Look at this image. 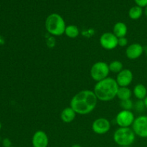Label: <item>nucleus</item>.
<instances>
[{"label":"nucleus","instance_id":"obj_1","mask_svg":"<svg viewBox=\"0 0 147 147\" xmlns=\"http://www.w3.org/2000/svg\"><path fill=\"white\" fill-rule=\"evenodd\" d=\"M98 100L93 90H83L72 98L70 107L77 114L88 115L96 109Z\"/></svg>","mask_w":147,"mask_h":147},{"label":"nucleus","instance_id":"obj_2","mask_svg":"<svg viewBox=\"0 0 147 147\" xmlns=\"http://www.w3.org/2000/svg\"><path fill=\"white\" fill-rule=\"evenodd\" d=\"M119 86L116 79L108 77L96 83L93 92L100 101L107 102L114 99L117 96Z\"/></svg>","mask_w":147,"mask_h":147},{"label":"nucleus","instance_id":"obj_3","mask_svg":"<svg viewBox=\"0 0 147 147\" xmlns=\"http://www.w3.org/2000/svg\"><path fill=\"white\" fill-rule=\"evenodd\" d=\"M65 22L61 15L53 13L47 17L45 20V28L47 32L53 36L59 37L65 34L66 28Z\"/></svg>","mask_w":147,"mask_h":147},{"label":"nucleus","instance_id":"obj_4","mask_svg":"<svg viewBox=\"0 0 147 147\" xmlns=\"http://www.w3.org/2000/svg\"><path fill=\"white\" fill-rule=\"evenodd\" d=\"M136 139V134L131 127H119L113 134V141L119 146H130Z\"/></svg>","mask_w":147,"mask_h":147},{"label":"nucleus","instance_id":"obj_5","mask_svg":"<svg viewBox=\"0 0 147 147\" xmlns=\"http://www.w3.org/2000/svg\"><path fill=\"white\" fill-rule=\"evenodd\" d=\"M110 73L109 64L106 62L99 61L94 63L90 68V77L97 83L109 77Z\"/></svg>","mask_w":147,"mask_h":147},{"label":"nucleus","instance_id":"obj_6","mask_svg":"<svg viewBox=\"0 0 147 147\" xmlns=\"http://www.w3.org/2000/svg\"><path fill=\"white\" fill-rule=\"evenodd\" d=\"M131 127L136 136L147 138V116L142 115L136 118Z\"/></svg>","mask_w":147,"mask_h":147},{"label":"nucleus","instance_id":"obj_7","mask_svg":"<svg viewBox=\"0 0 147 147\" xmlns=\"http://www.w3.org/2000/svg\"><path fill=\"white\" fill-rule=\"evenodd\" d=\"M135 119L134 114L131 111L121 110L116 115V122L119 127H131Z\"/></svg>","mask_w":147,"mask_h":147},{"label":"nucleus","instance_id":"obj_8","mask_svg":"<svg viewBox=\"0 0 147 147\" xmlns=\"http://www.w3.org/2000/svg\"><path fill=\"white\" fill-rule=\"evenodd\" d=\"M100 45L103 49L112 50L119 46V38L113 32H104L99 39Z\"/></svg>","mask_w":147,"mask_h":147},{"label":"nucleus","instance_id":"obj_9","mask_svg":"<svg viewBox=\"0 0 147 147\" xmlns=\"http://www.w3.org/2000/svg\"><path fill=\"white\" fill-rule=\"evenodd\" d=\"M110 129L111 123L106 118L96 119L92 123V130L96 134H106L110 131Z\"/></svg>","mask_w":147,"mask_h":147},{"label":"nucleus","instance_id":"obj_10","mask_svg":"<svg viewBox=\"0 0 147 147\" xmlns=\"http://www.w3.org/2000/svg\"><path fill=\"white\" fill-rule=\"evenodd\" d=\"M133 73L129 69H123L116 76V80L119 87H128L133 81Z\"/></svg>","mask_w":147,"mask_h":147},{"label":"nucleus","instance_id":"obj_11","mask_svg":"<svg viewBox=\"0 0 147 147\" xmlns=\"http://www.w3.org/2000/svg\"><path fill=\"white\" fill-rule=\"evenodd\" d=\"M32 144L33 147H47L49 144L48 136L44 131H37L32 138Z\"/></svg>","mask_w":147,"mask_h":147},{"label":"nucleus","instance_id":"obj_12","mask_svg":"<svg viewBox=\"0 0 147 147\" xmlns=\"http://www.w3.org/2000/svg\"><path fill=\"white\" fill-rule=\"evenodd\" d=\"M144 47L139 43H133L126 47V56L129 60H136L142 55Z\"/></svg>","mask_w":147,"mask_h":147},{"label":"nucleus","instance_id":"obj_13","mask_svg":"<svg viewBox=\"0 0 147 147\" xmlns=\"http://www.w3.org/2000/svg\"><path fill=\"white\" fill-rule=\"evenodd\" d=\"M77 113L71 107H66L60 113V119L64 123H70L75 120Z\"/></svg>","mask_w":147,"mask_h":147},{"label":"nucleus","instance_id":"obj_14","mask_svg":"<svg viewBox=\"0 0 147 147\" xmlns=\"http://www.w3.org/2000/svg\"><path fill=\"white\" fill-rule=\"evenodd\" d=\"M127 26L124 22H116L113 26V33L118 38L126 37V35L127 34Z\"/></svg>","mask_w":147,"mask_h":147},{"label":"nucleus","instance_id":"obj_15","mask_svg":"<svg viewBox=\"0 0 147 147\" xmlns=\"http://www.w3.org/2000/svg\"><path fill=\"white\" fill-rule=\"evenodd\" d=\"M133 93L139 100H144L147 96V88L142 83L136 85L133 89Z\"/></svg>","mask_w":147,"mask_h":147},{"label":"nucleus","instance_id":"obj_16","mask_svg":"<svg viewBox=\"0 0 147 147\" xmlns=\"http://www.w3.org/2000/svg\"><path fill=\"white\" fill-rule=\"evenodd\" d=\"M131 95L132 91L130 88H129L128 87H119L116 97L120 100H124L131 99Z\"/></svg>","mask_w":147,"mask_h":147},{"label":"nucleus","instance_id":"obj_17","mask_svg":"<svg viewBox=\"0 0 147 147\" xmlns=\"http://www.w3.org/2000/svg\"><path fill=\"white\" fill-rule=\"evenodd\" d=\"M79 34H80V31H79L78 27L74 24L67 26L65 30V34L69 38H76L79 35Z\"/></svg>","mask_w":147,"mask_h":147},{"label":"nucleus","instance_id":"obj_18","mask_svg":"<svg viewBox=\"0 0 147 147\" xmlns=\"http://www.w3.org/2000/svg\"><path fill=\"white\" fill-rule=\"evenodd\" d=\"M142 14H143V9L137 5L131 7L129 11V17L134 20H139L142 17Z\"/></svg>","mask_w":147,"mask_h":147},{"label":"nucleus","instance_id":"obj_19","mask_svg":"<svg viewBox=\"0 0 147 147\" xmlns=\"http://www.w3.org/2000/svg\"><path fill=\"white\" fill-rule=\"evenodd\" d=\"M109 66L110 72L116 73V74L120 73L123 69V63L121 61H119V60H113V61H111L109 63Z\"/></svg>","mask_w":147,"mask_h":147},{"label":"nucleus","instance_id":"obj_20","mask_svg":"<svg viewBox=\"0 0 147 147\" xmlns=\"http://www.w3.org/2000/svg\"><path fill=\"white\" fill-rule=\"evenodd\" d=\"M121 107L122 108V110H128L131 111V109L134 107L133 101L131 99H128V100H121L120 103Z\"/></svg>","mask_w":147,"mask_h":147},{"label":"nucleus","instance_id":"obj_21","mask_svg":"<svg viewBox=\"0 0 147 147\" xmlns=\"http://www.w3.org/2000/svg\"><path fill=\"white\" fill-rule=\"evenodd\" d=\"M128 45V40L126 37L119 38V46L120 47H126Z\"/></svg>","mask_w":147,"mask_h":147},{"label":"nucleus","instance_id":"obj_22","mask_svg":"<svg viewBox=\"0 0 147 147\" xmlns=\"http://www.w3.org/2000/svg\"><path fill=\"white\" fill-rule=\"evenodd\" d=\"M134 106L137 111H142L145 108L143 100H139L138 102H136V105H134Z\"/></svg>","mask_w":147,"mask_h":147},{"label":"nucleus","instance_id":"obj_23","mask_svg":"<svg viewBox=\"0 0 147 147\" xmlns=\"http://www.w3.org/2000/svg\"><path fill=\"white\" fill-rule=\"evenodd\" d=\"M136 5L141 7H146L147 6V0H134Z\"/></svg>","mask_w":147,"mask_h":147},{"label":"nucleus","instance_id":"obj_24","mask_svg":"<svg viewBox=\"0 0 147 147\" xmlns=\"http://www.w3.org/2000/svg\"><path fill=\"white\" fill-rule=\"evenodd\" d=\"M2 144H3V146L4 147H10L11 146V141L9 140V139H7V138H6V139H4V140H3L2 142Z\"/></svg>","mask_w":147,"mask_h":147},{"label":"nucleus","instance_id":"obj_25","mask_svg":"<svg viewBox=\"0 0 147 147\" xmlns=\"http://www.w3.org/2000/svg\"><path fill=\"white\" fill-rule=\"evenodd\" d=\"M144 101V106H145V108L147 109V96L146 98H145L144 100H143Z\"/></svg>","mask_w":147,"mask_h":147},{"label":"nucleus","instance_id":"obj_26","mask_svg":"<svg viewBox=\"0 0 147 147\" xmlns=\"http://www.w3.org/2000/svg\"><path fill=\"white\" fill-rule=\"evenodd\" d=\"M71 147H82L80 144H73Z\"/></svg>","mask_w":147,"mask_h":147},{"label":"nucleus","instance_id":"obj_27","mask_svg":"<svg viewBox=\"0 0 147 147\" xmlns=\"http://www.w3.org/2000/svg\"><path fill=\"white\" fill-rule=\"evenodd\" d=\"M144 14L145 15H146V17H147V6L146 7H145V9H144Z\"/></svg>","mask_w":147,"mask_h":147},{"label":"nucleus","instance_id":"obj_28","mask_svg":"<svg viewBox=\"0 0 147 147\" xmlns=\"http://www.w3.org/2000/svg\"><path fill=\"white\" fill-rule=\"evenodd\" d=\"M145 53H146V56H147V47L146 48V50H145Z\"/></svg>","mask_w":147,"mask_h":147},{"label":"nucleus","instance_id":"obj_29","mask_svg":"<svg viewBox=\"0 0 147 147\" xmlns=\"http://www.w3.org/2000/svg\"><path fill=\"white\" fill-rule=\"evenodd\" d=\"M1 122H0V130H1Z\"/></svg>","mask_w":147,"mask_h":147},{"label":"nucleus","instance_id":"obj_30","mask_svg":"<svg viewBox=\"0 0 147 147\" xmlns=\"http://www.w3.org/2000/svg\"><path fill=\"white\" fill-rule=\"evenodd\" d=\"M119 147H131V146H119Z\"/></svg>","mask_w":147,"mask_h":147},{"label":"nucleus","instance_id":"obj_31","mask_svg":"<svg viewBox=\"0 0 147 147\" xmlns=\"http://www.w3.org/2000/svg\"><path fill=\"white\" fill-rule=\"evenodd\" d=\"M10 147H14V146H10Z\"/></svg>","mask_w":147,"mask_h":147}]
</instances>
